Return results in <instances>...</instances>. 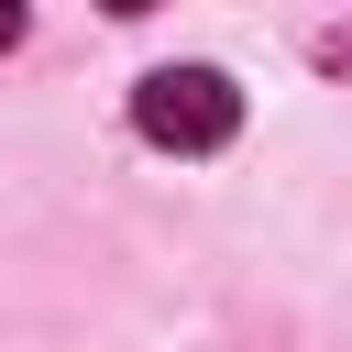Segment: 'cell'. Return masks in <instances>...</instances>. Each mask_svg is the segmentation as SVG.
Returning <instances> with one entry per match:
<instances>
[{
	"instance_id": "1",
	"label": "cell",
	"mask_w": 352,
	"mask_h": 352,
	"mask_svg": "<svg viewBox=\"0 0 352 352\" xmlns=\"http://www.w3.org/2000/svg\"><path fill=\"white\" fill-rule=\"evenodd\" d=\"M132 132L165 143V154H220V143L242 132V88H231L220 66H154V77L132 88Z\"/></svg>"
},
{
	"instance_id": "2",
	"label": "cell",
	"mask_w": 352,
	"mask_h": 352,
	"mask_svg": "<svg viewBox=\"0 0 352 352\" xmlns=\"http://www.w3.org/2000/svg\"><path fill=\"white\" fill-rule=\"evenodd\" d=\"M11 44H22V11H11V0H0V55H11Z\"/></svg>"
}]
</instances>
